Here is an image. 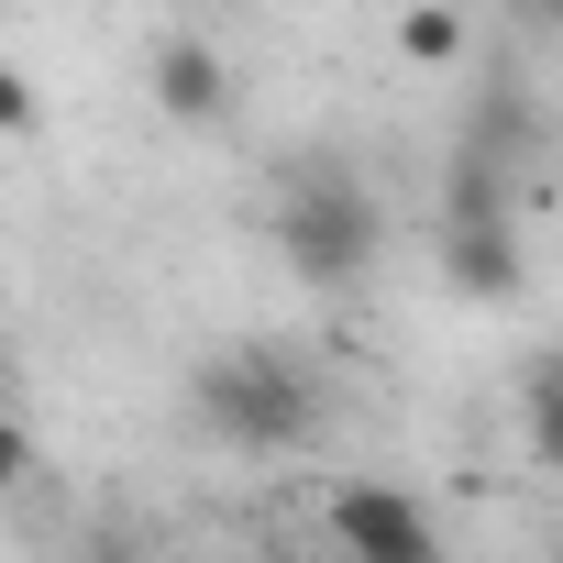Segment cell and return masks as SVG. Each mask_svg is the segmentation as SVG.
Here are the masks:
<instances>
[{"label": "cell", "instance_id": "cell-1", "mask_svg": "<svg viewBox=\"0 0 563 563\" xmlns=\"http://www.w3.org/2000/svg\"><path fill=\"white\" fill-rule=\"evenodd\" d=\"M188 409H199V431L221 442V453H254V464H276V453H310L321 442V420H332V398H321V376H310V354H288V343H232V354H210L199 365V387H188Z\"/></svg>", "mask_w": 563, "mask_h": 563}, {"label": "cell", "instance_id": "cell-2", "mask_svg": "<svg viewBox=\"0 0 563 563\" xmlns=\"http://www.w3.org/2000/svg\"><path fill=\"white\" fill-rule=\"evenodd\" d=\"M265 243H276V265L299 276V288H365V265H376V243H387V210H376V188L354 177V166H332V155H299L288 177H276V210H265Z\"/></svg>", "mask_w": 563, "mask_h": 563}, {"label": "cell", "instance_id": "cell-3", "mask_svg": "<svg viewBox=\"0 0 563 563\" xmlns=\"http://www.w3.org/2000/svg\"><path fill=\"white\" fill-rule=\"evenodd\" d=\"M332 519V552H365V563H442V519L398 486V475H343L321 497Z\"/></svg>", "mask_w": 563, "mask_h": 563}, {"label": "cell", "instance_id": "cell-4", "mask_svg": "<svg viewBox=\"0 0 563 563\" xmlns=\"http://www.w3.org/2000/svg\"><path fill=\"white\" fill-rule=\"evenodd\" d=\"M442 288H453L464 310H508V299L530 288L519 221H442Z\"/></svg>", "mask_w": 563, "mask_h": 563}, {"label": "cell", "instance_id": "cell-5", "mask_svg": "<svg viewBox=\"0 0 563 563\" xmlns=\"http://www.w3.org/2000/svg\"><path fill=\"white\" fill-rule=\"evenodd\" d=\"M155 111H166L177 133H210V122L232 111V67H221V45L166 34V45H155Z\"/></svg>", "mask_w": 563, "mask_h": 563}, {"label": "cell", "instance_id": "cell-6", "mask_svg": "<svg viewBox=\"0 0 563 563\" xmlns=\"http://www.w3.org/2000/svg\"><path fill=\"white\" fill-rule=\"evenodd\" d=\"M464 144L530 177V166H541V144H552V111H541L519 78H486V89H475V111H464Z\"/></svg>", "mask_w": 563, "mask_h": 563}, {"label": "cell", "instance_id": "cell-7", "mask_svg": "<svg viewBox=\"0 0 563 563\" xmlns=\"http://www.w3.org/2000/svg\"><path fill=\"white\" fill-rule=\"evenodd\" d=\"M442 221H519V166L453 144V166H442Z\"/></svg>", "mask_w": 563, "mask_h": 563}, {"label": "cell", "instance_id": "cell-8", "mask_svg": "<svg viewBox=\"0 0 563 563\" xmlns=\"http://www.w3.org/2000/svg\"><path fill=\"white\" fill-rule=\"evenodd\" d=\"M519 442H530L541 475H563V343H541L519 365Z\"/></svg>", "mask_w": 563, "mask_h": 563}, {"label": "cell", "instance_id": "cell-9", "mask_svg": "<svg viewBox=\"0 0 563 563\" xmlns=\"http://www.w3.org/2000/svg\"><path fill=\"white\" fill-rule=\"evenodd\" d=\"M398 45H409V67H464V12H453V0H409Z\"/></svg>", "mask_w": 563, "mask_h": 563}, {"label": "cell", "instance_id": "cell-10", "mask_svg": "<svg viewBox=\"0 0 563 563\" xmlns=\"http://www.w3.org/2000/svg\"><path fill=\"white\" fill-rule=\"evenodd\" d=\"M45 111H34V78H0V133H34Z\"/></svg>", "mask_w": 563, "mask_h": 563}, {"label": "cell", "instance_id": "cell-11", "mask_svg": "<svg viewBox=\"0 0 563 563\" xmlns=\"http://www.w3.org/2000/svg\"><path fill=\"white\" fill-rule=\"evenodd\" d=\"M332 563H365V552H332Z\"/></svg>", "mask_w": 563, "mask_h": 563}, {"label": "cell", "instance_id": "cell-12", "mask_svg": "<svg viewBox=\"0 0 563 563\" xmlns=\"http://www.w3.org/2000/svg\"><path fill=\"white\" fill-rule=\"evenodd\" d=\"M552 563H563V541H552Z\"/></svg>", "mask_w": 563, "mask_h": 563}]
</instances>
